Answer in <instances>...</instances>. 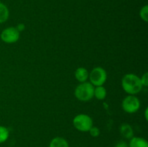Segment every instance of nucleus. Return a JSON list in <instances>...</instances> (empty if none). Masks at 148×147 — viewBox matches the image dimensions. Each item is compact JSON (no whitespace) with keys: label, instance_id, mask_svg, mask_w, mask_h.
I'll return each mask as SVG.
<instances>
[{"label":"nucleus","instance_id":"39448f33","mask_svg":"<svg viewBox=\"0 0 148 147\" xmlns=\"http://www.w3.org/2000/svg\"><path fill=\"white\" fill-rule=\"evenodd\" d=\"M121 107L124 111H125L127 113H134L140 109V99L135 95H129L123 99Z\"/></svg>","mask_w":148,"mask_h":147},{"label":"nucleus","instance_id":"f257e3e1","mask_svg":"<svg viewBox=\"0 0 148 147\" xmlns=\"http://www.w3.org/2000/svg\"><path fill=\"white\" fill-rule=\"evenodd\" d=\"M121 86L126 93L135 95L143 89V84L139 76L134 74H127L121 80Z\"/></svg>","mask_w":148,"mask_h":147},{"label":"nucleus","instance_id":"20e7f679","mask_svg":"<svg viewBox=\"0 0 148 147\" xmlns=\"http://www.w3.org/2000/svg\"><path fill=\"white\" fill-rule=\"evenodd\" d=\"M90 82L94 86H103L107 79V73L102 67H95L89 73Z\"/></svg>","mask_w":148,"mask_h":147},{"label":"nucleus","instance_id":"1a4fd4ad","mask_svg":"<svg viewBox=\"0 0 148 147\" xmlns=\"http://www.w3.org/2000/svg\"><path fill=\"white\" fill-rule=\"evenodd\" d=\"M119 131L121 135L127 139H131L134 136V131L131 125L128 123H124L120 126Z\"/></svg>","mask_w":148,"mask_h":147},{"label":"nucleus","instance_id":"6ab92c4d","mask_svg":"<svg viewBox=\"0 0 148 147\" xmlns=\"http://www.w3.org/2000/svg\"><path fill=\"white\" fill-rule=\"evenodd\" d=\"M145 117L146 120H147V119H148V109L147 108H146L145 111Z\"/></svg>","mask_w":148,"mask_h":147},{"label":"nucleus","instance_id":"f3484780","mask_svg":"<svg viewBox=\"0 0 148 147\" xmlns=\"http://www.w3.org/2000/svg\"><path fill=\"white\" fill-rule=\"evenodd\" d=\"M114 147H129L128 144L127 142H125L124 141H119Z\"/></svg>","mask_w":148,"mask_h":147},{"label":"nucleus","instance_id":"4468645a","mask_svg":"<svg viewBox=\"0 0 148 147\" xmlns=\"http://www.w3.org/2000/svg\"><path fill=\"white\" fill-rule=\"evenodd\" d=\"M140 17L144 22H147L148 21V6H143L140 11Z\"/></svg>","mask_w":148,"mask_h":147},{"label":"nucleus","instance_id":"2eb2a0df","mask_svg":"<svg viewBox=\"0 0 148 147\" xmlns=\"http://www.w3.org/2000/svg\"><path fill=\"white\" fill-rule=\"evenodd\" d=\"M88 132L90 133V135L92 137H94V138H96V137H98L101 134V131H100L99 128L98 127L92 126V128L89 130Z\"/></svg>","mask_w":148,"mask_h":147},{"label":"nucleus","instance_id":"9b49d317","mask_svg":"<svg viewBox=\"0 0 148 147\" xmlns=\"http://www.w3.org/2000/svg\"><path fill=\"white\" fill-rule=\"evenodd\" d=\"M10 12L8 8L4 3L0 1V24L4 23L8 20Z\"/></svg>","mask_w":148,"mask_h":147},{"label":"nucleus","instance_id":"423d86ee","mask_svg":"<svg viewBox=\"0 0 148 147\" xmlns=\"http://www.w3.org/2000/svg\"><path fill=\"white\" fill-rule=\"evenodd\" d=\"M20 32L14 27H9L2 30L1 33V40L6 43H16L20 38Z\"/></svg>","mask_w":148,"mask_h":147},{"label":"nucleus","instance_id":"f03ea898","mask_svg":"<svg viewBox=\"0 0 148 147\" xmlns=\"http://www.w3.org/2000/svg\"><path fill=\"white\" fill-rule=\"evenodd\" d=\"M95 86L90 82H82L77 86L75 90V95L77 99L82 102H88L94 97Z\"/></svg>","mask_w":148,"mask_h":147},{"label":"nucleus","instance_id":"6e6552de","mask_svg":"<svg viewBox=\"0 0 148 147\" xmlns=\"http://www.w3.org/2000/svg\"><path fill=\"white\" fill-rule=\"evenodd\" d=\"M129 147H148L147 141L142 137L133 136L130 139Z\"/></svg>","mask_w":148,"mask_h":147},{"label":"nucleus","instance_id":"a211bd4d","mask_svg":"<svg viewBox=\"0 0 148 147\" xmlns=\"http://www.w3.org/2000/svg\"><path fill=\"white\" fill-rule=\"evenodd\" d=\"M16 29H17V30L20 33V32H23V30L25 29V24H23V23H20V24H18L17 25Z\"/></svg>","mask_w":148,"mask_h":147},{"label":"nucleus","instance_id":"0eeeda50","mask_svg":"<svg viewBox=\"0 0 148 147\" xmlns=\"http://www.w3.org/2000/svg\"><path fill=\"white\" fill-rule=\"evenodd\" d=\"M75 79L80 83L87 82L89 78V72L85 68L79 67L76 69L75 72Z\"/></svg>","mask_w":148,"mask_h":147},{"label":"nucleus","instance_id":"9d476101","mask_svg":"<svg viewBox=\"0 0 148 147\" xmlns=\"http://www.w3.org/2000/svg\"><path fill=\"white\" fill-rule=\"evenodd\" d=\"M49 147H69L67 141L62 137H55L51 141Z\"/></svg>","mask_w":148,"mask_h":147},{"label":"nucleus","instance_id":"ddd939ff","mask_svg":"<svg viewBox=\"0 0 148 147\" xmlns=\"http://www.w3.org/2000/svg\"><path fill=\"white\" fill-rule=\"evenodd\" d=\"M9 135H10V131L8 128L0 125V144L5 142L8 139Z\"/></svg>","mask_w":148,"mask_h":147},{"label":"nucleus","instance_id":"7ed1b4c3","mask_svg":"<svg viewBox=\"0 0 148 147\" xmlns=\"http://www.w3.org/2000/svg\"><path fill=\"white\" fill-rule=\"evenodd\" d=\"M73 125L77 131L81 132H88L93 126V122L90 117L86 114H79L73 119Z\"/></svg>","mask_w":148,"mask_h":147},{"label":"nucleus","instance_id":"f8f14e48","mask_svg":"<svg viewBox=\"0 0 148 147\" xmlns=\"http://www.w3.org/2000/svg\"><path fill=\"white\" fill-rule=\"evenodd\" d=\"M107 95L106 89L103 86H98L94 88V97L99 100H103Z\"/></svg>","mask_w":148,"mask_h":147},{"label":"nucleus","instance_id":"dca6fc26","mask_svg":"<svg viewBox=\"0 0 148 147\" xmlns=\"http://www.w3.org/2000/svg\"><path fill=\"white\" fill-rule=\"evenodd\" d=\"M140 80H141L142 84L143 86H148V73L145 72L144 74L142 76V77L140 78Z\"/></svg>","mask_w":148,"mask_h":147}]
</instances>
